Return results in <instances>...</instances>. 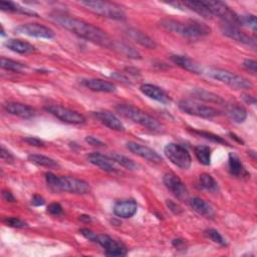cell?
Segmentation results:
<instances>
[{
    "mask_svg": "<svg viewBox=\"0 0 257 257\" xmlns=\"http://www.w3.org/2000/svg\"><path fill=\"white\" fill-rule=\"evenodd\" d=\"M80 232H81V234H82V235H83L85 238L89 239L90 241L96 242V233H94L93 231H91L90 229H88V228H82V229L80 230Z\"/></svg>",
    "mask_w": 257,
    "mask_h": 257,
    "instance_id": "b9f144b4",
    "label": "cell"
},
{
    "mask_svg": "<svg viewBox=\"0 0 257 257\" xmlns=\"http://www.w3.org/2000/svg\"><path fill=\"white\" fill-rule=\"evenodd\" d=\"M228 165H229V172L232 176L238 177V178H243V177H248V173L245 170L243 164L241 163L240 159L238 156H236L234 153L229 154L228 158Z\"/></svg>",
    "mask_w": 257,
    "mask_h": 257,
    "instance_id": "484cf974",
    "label": "cell"
},
{
    "mask_svg": "<svg viewBox=\"0 0 257 257\" xmlns=\"http://www.w3.org/2000/svg\"><path fill=\"white\" fill-rule=\"evenodd\" d=\"M181 4H183L186 8L195 11L196 13L201 15L202 17L212 18V16H213L211 14V12L208 10L207 6L204 4L203 1H185V2L181 3Z\"/></svg>",
    "mask_w": 257,
    "mask_h": 257,
    "instance_id": "f546056e",
    "label": "cell"
},
{
    "mask_svg": "<svg viewBox=\"0 0 257 257\" xmlns=\"http://www.w3.org/2000/svg\"><path fill=\"white\" fill-rule=\"evenodd\" d=\"M173 245L177 249H181L185 247V241L182 239H174L173 240Z\"/></svg>",
    "mask_w": 257,
    "mask_h": 257,
    "instance_id": "f907efd6",
    "label": "cell"
},
{
    "mask_svg": "<svg viewBox=\"0 0 257 257\" xmlns=\"http://www.w3.org/2000/svg\"><path fill=\"white\" fill-rule=\"evenodd\" d=\"M204 235L206 236V237H208L209 239H211L212 241H214L215 243L221 245V246H227V242H226L225 238L215 229L205 230L204 231Z\"/></svg>",
    "mask_w": 257,
    "mask_h": 257,
    "instance_id": "74e56055",
    "label": "cell"
},
{
    "mask_svg": "<svg viewBox=\"0 0 257 257\" xmlns=\"http://www.w3.org/2000/svg\"><path fill=\"white\" fill-rule=\"evenodd\" d=\"M29 161L36 166L46 167V168H59L60 164L49 157H46L44 155H38V154H32L28 157Z\"/></svg>",
    "mask_w": 257,
    "mask_h": 257,
    "instance_id": "f1b7e54d",
    "label": "cell"
},
{
    "mask_svg": "<svg viewBox=\"0 0 257 257\" xmlns=\"http://www.w3.org/2000/svg\"><path fill=\"white\" fill-rule=\"evenodd\" d=\"M194 152L198 161L201 164L205 166H209L211 164V149L208 146H204V145L196 146Z\"/></svg>",
    "mask_w": 257,
    "mask_h": 257,
    "instance_id": "1f68e13d",
    "label": "cell"
},
{
    "mask_svg": "<svg viewBox=\"0 0 257 257\" xmlns=\"http://www.w3.org/2000/svg\"><path fill=\"white\" fill-rule=\"evenodd\" d=\"M189 205L199 215H202L206 218H213L215 216V211L211 205L199 197L191 198L189 201Z\"/></svg>",
    "mask_w": 257,
    "mask_h": 257,
    "instance_id": "7402d4cb",
    "label": "cell"
},
{
    "mask_svg": "<svg viewBox=\"0 0 257 257\" xmlns=\"http://www.w3.org/2000/svg\"><path fill=\"white\" fill-rule=\"evenodd\" d=\"M86 142L89 143V145H92L94 147H100V148L106 147V144L104 142H101L100 140H98V139H96V137H93V136H88L86 138Z\"/></svg>",
    "mask_w": 257,
    "mask_h": 257,
    "instance_id": "ee69618b",
    "label": "cell"
},
{
    "mask_svg": "<svg viewBox=\"0 0 257 257\" xmlns=\"http://www.w3.org/2000/svg\"><path fill=\"white\" fill-rule=\"evenodd\" d=\"M126 34L131 39H133L134 41H136L137 43L141 44L142 46H144L146 48L154 49L157 47V43L155 42V40H153L150 36H148L146 33L142 32L139 30L128 29L126 31Z\"/></svg>",
    "mask_w": 257,
    "mask_h": 257,
    "instance_id": "cb8c5ba5",
    "label": "cell"
},
{
    "mask_svg": "<svg viewBox=\"0 0 257 257\" xmlns=\"http://www.w3.org/2000/svg\"><path fill=\"white\" fill-rule=\"evenodd\" d=\"M229 135L231 136V138L234 139V140H235V141H237L238 143H240V144H243V141H242L240 138H238V136H236L235 134H233V133H229Z\"/></svg>",
    "mask_w": 257,
    "mask_h": 257,
    "instance_id": "9f6ffc18",
    "label": "cell"
},
{
    "mask_svg": "<svg viewBox=\"0 0 257 257\" xmlns=\"http://www.w3.org/2000/svg\"><path fill=\"white\" fill-rule=\"evenodd\" d=\"M163 182L166 186V188L177 198L183 199L187 196V188L185 184L182 182V180L180 179L176 174L172 172H168L163 177Z\"/></svg>",
    "mask_w": 257,
    "mask_h": 257,
    "instance_id": "4fadbf2b",
    "label": "cell"
},
{
    "mask_svg": "<svg viewBox=\"0 0 257 257\" xmlns=\"http://www.w3.org/2000/svg\"><path fill=\"white\" fill-rule=\"evenodd\" d=\"M112 49H115V50L119 51L120 54L126 56L128 59H133V60H140V59H142L141 54L139 53V51L136 48H134L132 45L128 44L126 42L114 40V44H113Z\"/></svg>",
    "mask_w": 257,
    "mask_h": 257,
    "instance_id": "4316f807",
    "label": "cell"
},
{
    "mask_svg": "<svg viewBox=\"0 0 257 257\" xmlns=\"http://www.w3.org/2000/svg\"><path fill=\"white\" fill-rule=\"evenodd\" d=\"M45 181L47 186L55 192H67L71 194L86 195L92 190L91 185L81 179L73 177H61L53 173H45Z\"/></svg>",
    "mask_w": 257,
    "mask_h": 257,
    "instance_id": "3957f363",
    "label": "cell"
},
{
    "mask_svg": "<svg viewBox=\"0 0 257 257\" xmlns=\"http://www.w3.org/2000/svg\"><path fill=\"white\" fill-rule=\"evenodd\" d=\"M99 244L106 251V255L108 256H125L127 254L126 246L113 239L109 235L106 234H96V242Z\"/></svg>",
    "mask_w": 257,
    "mask_h": 257,
    "instance_id": "7c38bea8",
    "label": "cell"
},
{
    "mask_svg": "<svg viewBox=\"0 0 257 257\" xmlns=\"http://www.w3.org/2000/svg\"><path fill=\"white\" fill-rule=\"evenodd\" d=\"M226 112H227V115L230 117V119L234 121L235 123H243L247 119L246 110L237 105L228 106Z\"/></svg>",
    "mask_w": 257,
    "mask_h": 257,
    "instance_id": "4dcf8cb0",
    "label": "cell"
},
{
    "mask_svg": "<svg viewBox=\"0 0 257 257\" xmlns=\"http://www.w3.org/2000/svg\"><path fill=\"white\" fill-rule=\"evenodd\" d=\"M4 110L13 116L22 118V119H31L35 116V110L28 105L20 104V102L8 101L3 105Z\"/></svg>",
    "mask_w": 257,
    "mask_h": 257,
    "instance_id": "ac0fdd59",
    "label": "cell"
},
{
    "mask_svg": "<svg viewBox=\"0 0 257 257\" xmlns=\"http://www.w3.org/2000/svg\"><path fill=\"white\" fill-rule=\"evenodd\" d=\"M45 203V200L40 196V195H34L32 199V204L33 206H42V205Z\"/></svg>",
    "mask_w": 257,
    "mask_h": 257,
    "instance_id": "c3c4849f",
    "label": "cell"
},
{
    "mask_svg": "<svg viewBox=\"0 0 257 257\" xmlns=\"http://www.w3.org/2000/svg\"><path fill=\"white\" fill-rule=\"evenodd\" d=\"M204 4L207 6L208 10L212 15H215L221 18L224 22L231 25H240V17L239 15L231 9L226 3L221 1H203Z\"/></svg>",
    "mask_w": 257,
    "mask_h": 257,
    "instance_id": "ba28073f",
    "label": "cell"
},
{
    "mask_svg": "<svg viewBox=\"0 0 257 257\" xmlns=\"http://www.w3.org/2000/svg\"><path fill=\"white\" fill-rule=\"evenodd\" d=\"M179 109L181 110L183 113L196 116L204 119H210L214 118L220 115V112L212 107L209 106H204L199 104V102L190 100V99H182L179 101L178 104Z\"/></svg>",
    "mask_w": 257,
    "mask_h": 257,
    "instance_id": "9c48e42d",
    "label": "cell"
},
{
    "mask_svg": "<svg viewBox=\"0 0 257 257\" xmlns=\"http://www.w3.org/2000/svg\"><path fill=\"white\" fill-rule=\"evenodd\" d=\"M5 46L14 51V53H17V54H20V55H30V54H33L35 53L36 48L31 44L30 42H27V41H23V40H20V39H8L6 42H5Z\"/></svg>",
    "mask_w": 257,
    "mask_h": 257,
    "instance_id": "d4e9b609",
    "label": "cell"
},
{
    "mask_svg": "<svg viewBox=\"0 0 257 257\" xmlns=\"http://www.w3.org/2000/svg\"><path fill=\"white\" fill-rule=\"evenodd\" d=\"M82 85L94 92L114 93L116 91V86L114 84L99 79H85L82 81Z\"/></svg>",
    "mask_w": 257,
    "mask_h": 257,
    "instance_id": "603a6c76",
    "label": "cell"
},
{
    "mask_svg": "<svg viewBox=\"0 0 257 257\" xmlns=\"http://www.w3.org/2000/svg\"><path fill=\"white\" fill-rule=\"evenodd\" d=\"M192 96H194L196 98L207 101V102H213V104H225V100L216 94H213L211 92L205 91L203 89H195L192 91Z\"/></svg>",
    "mask_w": 257,
    "mask_h": 257,
    "instance_id": "83f0119b",
    "label": "cell"
},
{
    "mask_svg": "<svg viewBox=\"0 0 257 257\" xmlns=\"http://www.w3.org/2000/svg\"><path fill=\"white\" fill-rule=\"evenodd\" d=\"M199 182L203 189L207 190L209 192H217L219 189L218 183L215 181V179L207 173H204V174L200 175Z\"/></svg>",
    "mask_w": 257,
    "mask_h": 257,
    "instance_id": "d6a6232c",
    "label": "cell"
},
{
    "mask_svg": "<svg viewBox=\"0 0 257 257\" xmlns=\"http://www.w3.org/2000/svg\"><path fill=\"white\" fill-rule=\"evenodd\" d=\"M242 99L246 102V104H248V105H256V98H255V96H251V95H246V94H243L242 95Z\"/></svg>",
    "mask_w": 257,
    "mask_h": 257,
    "instance_id": "681fc988",
    "label": "cell"
},
{
    "mask_svg": "<svg viewBox=\"0 0 257 257\" xmlns=\"http://www.w3.org/2000/svg\"><path fill=\"white\" fill-rule=\"evenodd\" d=\"M240 17V25H245L253 30V32H256L257 28V20L256 16L253 14H245V15H239Z\"/></svg>",
    "mask_w": 257,
    "mask_h": 257,
    "instance_id": "f35d334b",
    "label": "cell"
},
{
    "mask_svg": "<svg viewBox=\"0 0 257 257\" xmlns=\"http://www.w3.org/2000/svg\"><path fill=\"white\" fill-rule=\"evenodd\" d=\"M1 67L6 69V70H9V71L20 72V71H22V70L27 68V65L21 64V63L9 60V59L1 58Z\"/></svg>",
    "mask_w": 257,
    "mask_h": 257,
    "instance_id": "d590c367",
    "label": "cell"
},
{
    "mask_svg": "<svg viewBox=\"0 0 257 257\" xmlns=\"http://www.w3.org/2000/svg\"><path fill=\"white\" fill-rule=\"evenodd\" d=\"M164 153L166 157L180 169L187 170L190 168L192 164V158L190 153L187 149H185V147L181 145L170 143L165 147Z\"/></svg>",
    "mask_w": 257,
    "mask_h": 257,
    "instance_id": "52a82bcc",
    "label": "cell"
},
{
    "mask_svg": "<svg viewBox=\"0 0 257 257\" xmlns=\"http://www.w3.org/2000/svg\"><path fill=\"white\" fill-rule=\"evenodd\" d=\"M116 111L124 118L145 127L153 133L159 134L164 131V127L156 119H154L152 116L136 107L121 104L116 107Z\"/></svg>",
    "mask_w": 257,
    "mask_h": 257,
    "instance_id": "277c9868",
    "label": "cell"
},
{
    "mask_svg": "<svg viewBox=\"0 0 257 257\" xmlns=\"http://www.w3.org/2000/svg\"><path fill=\"white\" fill-rule=\"evenodd\" d=\"M126 71H128V73L133 74V75H139L140 74V70L135 68V67H127Z\"/></svg>",
    "mask_w": 257,
    "mask_h": 257,
    "instance_id": "db71d44e",
    "label": "cell"
},
{
    "mask_svg": "<svg viewBox=\"0 0 257 257\" xmlns=\"http://www.w3.org/2000/svg\"><path fill=\"white\" fill-rule=\"evenodd\" d=\"M167 206L169 207V209L174 213V214H181L182 213V208L179 206V205L175 202H173L172 200H168L167 201Z\"/></svg>",
    "mask_w": 257,
    "mask_h": 257,
    "instance_id": "f6af8a7d",
    "label": "cell"
},
{
    "mask_svg": "<svg viewBox=\"0 0 257 257\" xmlns=\"http://www.w3.org/2000/svg\"><path fill=\"white\" fill-rule=\"evenodd\" d=\"M221 32L225 36L233 39L235 41H238V42L246 44V45H250L252 47L256 46L255 38H252L251 36H249L246 33H244L243 32H241L237 27H235V25L224 23L221 27Z\"/></svg>",
    "mask_w": 257,
    "mask_h": 257,
    "instance_id": "9a60e30c",
    "label": "cell"
},
{
    "mask_svg": "<svg viewBox=\"0 0 257 257\" xmlns=\"http://www.w3.org/2000/svg\"><path fill=\"white\" fill-rule=\"evenodd\" d=\"M81 5L85 6L90 11L115 20H124L126 18V13L124 9L117 3L109 1H81Z\"/></svg>",
    "mask_w": 257,
    "mask_h": 257,
    "instance_id": "5b68a950",
    "label": "cell"
},
{
    "mask_svg": "<svg viewBox=\"0 0 257 257\" xmlns=\"http://www.w3.org/2000/svg\"><path fill=\"white\" fill-rule=\"evenodd\" d=\"M93 116L95 118H96L101 124H104L108 128H110L111 130L118 131V132L125 131V126L123 125L121 120L111 112H108V111L94 112Z\"/></svg>",
    "mask_w": 257,
    "mask_h": 257,
    "instance_id": "2e32d148",
    "label": "cell"
},
{
    "mask_svg": "<svg viewBox=\"0 0 257 257\" xmlns=\"http://www.w3.org/2000/svg\"><path fill=\"white\" fill-rule=\"evenodd\" d=\"M140 90L148 97H150L154 100H157L159 102H162V104H169V102L171 101V98L168 96V94L165 91H163L161 88H159L155 85L145 84V85L141 86Z\"/></svg>",
    "mask_w": 257,
    "mask_h": 257,
    "instance_id": "ffe728a7",
    "label": "cell"
},
{
    "mask_svg": "<svg viewBox=\"0 0 257 257\" xmlns=\"http://www.w3.org/2000/svg\"><path fill=\"white\" fill-rule=\"evenodd\" d=\"M87 159L91 164L98 167L102 171L109 173L117 172V167L115 166L114 160L108 156L102 155L100 153H92L88 155Z\"/></svg>",
    "mask_w": 257,
    "mask_h": 257,
    "instance_id": "d6986e66",
    "label": "cell"
},
{
    "mask_svg": "<svg viewBox=\"0 0 257 257\" xmlns=\"http://www.w3.org/2000/svg\"><path fill=\"white\" fill-rule=\"evenodd\" d=\"M243 66H244L247 70L251 71L253 74L256 73L257 64H256V62H255V61H253V60H245V61L243 62Z\"/></svg>",
    "mask_w": 257,
    "mask_h": 257,
    "instance_id": "7dc6e473",
    "label": "cell"
},
{
    "mask_svg": "<svg viewBox=\"0 0 257 257\" xmlns=\"http://www.w3.org/2000/svg\"><path fill=\"white\" fill-rule=\"evenodd\" d=\"M160 27L169 32H173L186 37H200L208 35L211 32V29L203 22L197 20H188L187 22H181L175 19H162Z\"/></svg>",
    "mask_w": 257,
    "mask_h": 257,
    "instance_id": "7a4b0ae2",
    "label": "cell"
},
{
    "mask_svg": "<svg viewBox=\"0 0 257 257\" xmlns=\"http://www.w3.org/2000/svg\"><path fill=\"white\" fill-rule=\"evenodd\" d=\"M4 223L10 227H14V228H25L28 227V223L24 222L23 220L16 218V217H7L4 220Z\"/></svg>",
    "mask_w": 257,
    "mask_h": 257,
    "instance_id": "ab89813d",
    "label": "cell"
},
{
    "mask_svg": "<svg viewBox=\"0 0 257 257\" xmlns=\"http://www.w3.org/2000/svg\"><path fill=\"white\" fill-rule=\"evenodd\" d=\"M15 32L18 34H24L32 37L36 38H45V39H51L55 37L54 31H51L47 27L44 25L38 24V23H27L18 25L14 29Z\"/></svg>",
    "mask_w": 257,
    "mask_h": 257,
    "instance_id": "8fae6325",
    "label": "cell"
},
{
    "mask_svg": "<svg viewBox=\"0 0 257 257\" xmlns=\"http://www.w3.org/2000/svg\"><path fill=\"white\" fill-rule=\"evenodd\" d=\"M127 149H128V151H131L133 154H135V155H137L143 159H146L147 161L152 162L154 164H160L163 161L162 157L156 151H154L153 149H151L147 146H144V145H141V144H138L135 142H128Z\"/></svg>",
    "mask_w": 257,
    "mask_h": 257,
    "instance_id": "5bb4252c",
    "label": "cell"
},
{
    "mask_svg": "<svg viewBox=\"0 0 257 257\" xmlns=\"http://www.w3.org/2000/svg\"><path fill=\"white\" fill-rule=\"evenodd\" d=\"M171 61L178 66L182 67L183 69H186L192 73H196V74L203 73V69H202L201 65L197 62H195L194 60H192L186 56L173 55V56H171Z\"/></svg>",
    "mask_w": 257,
    "mask_h": 257,
    "instance_id": "44dd1931",
    "label": "cell"
},
{
    "mask_svg": "<svg viewBox=\"0 0 257 257\" xmlns=\"http://www.w3.org/2000/svg\"><path fill=\"white\" fill-rule=\"evenodd\" d=\"M2 196H3V199L7 202H15V198L14 196L12 195V193L8 192V191H3L2 192Z\"/></svg>",
    "mask_w": 257,
    "mask_h": 257,
    "instance_id": "816d5d0a",
    "label": "cell"
},
{
    "mask_svg": "<svg viewBox=\"0 0 257 257\" xmlns=\"http://www.w3.org/2000/svg\"><path fill=\"white\" fill-rule=\"evenodd\" d=\"M111 158L114 160L115 163L117 164H120L121 166H123L124 168L128 169V170H136L138 168L137 164L131 160L130 158H128L124 155H122V154H119V153H113L111 155Z\"/></svg>",
    "mask_w": 257,
    "mask_h": 257,
    "instance_id": "e575fe53",
    "label": "cell"
},
{
    "mask_svg": "<svg viewBox=\"0 0 257 257\" xmlns=\"http://www.w3.org/2000/svg\"><path fill=\"white\" fill-rule=\"evenodd\" d=\"M44 110L58 118L59 120L71 124V125H82L86 123V118L75 111H72L70 109L64 108L63 106L59 105H46L44 107Z\"/></svg>",
    "mask_w": 257,
    "mask_h": 257,
    "instance_id": "30bf717a",
    "label": "cell"
},
{
    "mask_svg": "<svg viewBox=\"0 0 257 257\" xmlns=\"http://www.w3.org/2000/svg\"><path fill=\"white\" fill-rule=\"evenodd\" d=\"M0 8H1L3 11L17 12V13H21L24 15H34V16L37 15L32 10H30L29 8H23V7L19 6L18 4L11 2V1H1L0 2Z\"/></svg>",
    "mask_w": 257,
    "mask_h": 257,
    "instance_id": "836d02e7",
    "label": "cell"
},
{
    "mask_svg": "<svg viewBox=\"0 0 257 257\" xmlns=\"http://www.w3.org/2000/svg\"><path fill=\"white\" fill-rule=\"evenodd\" d=\"M0 155H1V159L6 163H11L14 160L12 154L8 150H6L3 146L1 147V153H0Z\"/></svg>",
    "mask_w": 257,
    "mask_h": 257,
    "instance_id": "7bdbcfd3",
    "label": "cell"
},
{
    "mask_svg": "<svg viewBox=\"0 0 257 257\" xmlns=\"http://www.w3.org/2000/svg\"><path fill=\"white\" fill-rule=\"evenodd\" d=\"M192 134H195V135H198L204 139L206 140H209L211 142H214V143H217V144H221V145H229L223 138L215 135V134H212V133H208V132H204V131H196V130H192L191 131Z\"/></svg>",
    "mask_w": 257,
    "mask_h": 257,
    "instance_id": "8d00e7d4",
    "label": "cell"
},
{
    "mask_svg": "<svg viewBox=\"0 0 257 257\" xmlns=\"http://www.w3.org/2000/svg\"><path fill=\"white\" fill-rule=\"evenodd\" d=\"M47 212L51 215H56L59 216L61 214H63V207L61 206V204L59 203H51L48 205L47 207Z\"/></svg>",
    "mask_w": 257,
    "mask_h": 257,
    "instance_id": "60d3db41",
    "label": "cell"
},
{
    "mask_svg": "<svg viewBox=\"0 0 257 257\" xmlns=\"http://www.w3.org/2000/svg\"><path fill=\"white\" fill-rule=\"evenodd\" d=\"M24 142H27L29 145L31 146H34V147H43L44 146V142L41 141L38 138L35 137H29V138H25Z\"/></svg>",
    "mask_w": 257,
    "mask_h": 257,
    "instance_id": "bcb514c9",
    "label": "cell"
},
{
    "mask_svg": "<svg viewBox=\"0 0 257 257\" xmlns=\"http://www.w3.org/2000/svg\"><path fill=\"white\" fill-rule=\"evenodd\" d=\"M138 204L134 199H127L116 202L114 213L121 218H131L137 213Z\"/></svg>",
    "mask_w": 257,
    "mask_h": 257,
    "instance_id": "e0dca14e",
    "label": "cell"
},
{
    "mask_svg": "<svg viewBox=\"0 0 257 257\" xmlns=\"http://www.w3.org/2000/svg\"><path fill=\"white\" fill-rule=\"evenodd\" d=\"M112 78H115V79H117V80H123L124 82H128V79L126 78V76H124L123 74H121L120 72H116V73H113L112 74Z\"/></svg>",
    "mask_w": 257,
    "mask_h": 257,
    "instance_id": "f5cc1de1",
    "label": "cell"
},
{
    "mask_svg": "<svg viewBox=\"0 0 257 257\" xmlns=\"http://www.w3.org/2000/svg\"><path fill=\"white\" fill-rule=\"evenodd\" d=\"M51 18L54 19V21L59 23L61 27L86 40H89L106 48L113 47L114 39H112L106 32L97 27H95V25L91 23L61 13L53 14Z\"/></svg>",
    "mask_w": 257,
    "mask_h": 257,
    "instance_id": "6da1fadb",
    "label": "cell"
},
{
    "mask_svg": "<svg viewBox=\"0 0 257 257\" xmlns=\"http://www.w3.org/2000/svg\"><path fill=\"white\" fill-rule=\"evenodd\" d=\"M207 75L211 79L219 81L237 90H248L253 87L251 82L242 78V76L220 68H210Z\"/></svg>",
    "mask_w": 257,
    "mask_h": 257,
    "instance_id": "8992f818",
    "label": "cell"
},
{
    "mask_svg": "<svg viewBox=\"0 0 257 257\" xmlns=\"http://www.w3.org/2000/svg\"><path fill=\"white\" fill-rule=\"evenodd\" d=\"M80 220L83 221V222H86V223L92 222V218L89 215H82V216H80Z\"/></svg>",
    "mask_w": 257,
    "mask_h": 257,
    "instance_id": "11a10c76",
    "label": "cell"
}]
</instances>
